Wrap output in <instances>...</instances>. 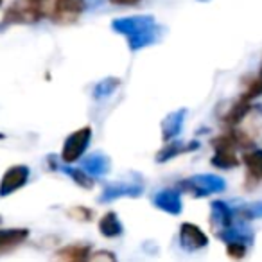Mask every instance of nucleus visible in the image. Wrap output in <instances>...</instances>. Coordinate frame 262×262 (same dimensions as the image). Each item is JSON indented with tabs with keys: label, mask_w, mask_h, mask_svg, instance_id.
I'll use <instances>...</instances> for the list:
<instances>
[{
	"label": "nucleus",
	"mask_w": 262,
	"mask_h": 262,
	"mask_svg": "<svg viewBox=\"0 0 262 262\" xmlns=\"http://www.w3.org/2000/svg\"><path fill=\"white\" fill-rule=\"evenodd\" d=\"M58 169H61L76 185L83 187V189H94V178H92L88 172H84L83 169L70 167V165H63V167H58Z\"/></svg>",
	"instance_id": "4be33fe9"
},
{
	"label": "nucleus",
	"mask_w": 262,
	"mask_h": 262,
	"mask_svg": "<svg viewBox=\"0 0 262 262\" xmlns=\"http://www.w3.org/2000/svg\"><path fill=\"white\" fill-rule=\"evenodd\" d=\"M176 189L180 192L190 194L194 198H207L212 196V194L223 192L226 189V182L221 176L215 174H196L178 182L176 183Z\"/></svg>",
	"instance_id": "39448f33"
},
{
	"label": "nucleus",
	"mask_w": 262,
	"mask_h": 262,
	"mask_svg": "<svg viewBox=\"0 0 262 262\" xmlns=\"http://www.w3.org/2000/svg\"><path fill=\"white\" fill-rule=\"evenodd\" d=\"M144 192V187L140 183H110L104 187L99 201L106 203V201L119 200V198H139Z\"/></svg>",
	"instance_id": "ddd939ff"
},
{
	"label": "nucleus",
	"mask_w": 262,
	"mask_h": 262,
	"mask_svg": "<svg viewBox=\"0 0 262 262\" xmlns=\"http://www.w3.org/2000/svg\"><path fill=\"white\" fill-rule=\"evenodd\" d=\"M153 205L158 208V210L165 212V214H171V215H178L182 214V192L178 189H162L158 190L157 194L153 196Z\"/></svg>",
	"instance_id": "f8f14e48"
},
{
	"label": "nucleus",
	"mask_w": 262,
	"mask_h": 262,
	"mask_svg": "<svg viewBox=\"0 0 262 262\" xmlns=\"http://www.w3.org/2000/svg\"><path fill=\"white\" fill-rule=\"evenodd\" d=\"M27 228H2L0 230V255H6L9 251L16 250L29 239Z\"/></svg>",
	"instance_id": "2eb2a0df"
},
{
	"label": "nucleus",
	"mask_w": 262,
	"mask_h": 262,
	"mask_svg": "<svg viewBox=\"0 0 262 262\" xmlns=\"http://www.w3.org/2000/svg\"><path fill=\"white\" fill-rule=\"evenodd\" d=\"M200 149V142L192 140V142H182V140H169L164 147L157 153V162H167L174 157L185 153H192V151Z\"/></svg>",
	"instance_id": "dca6fc26"
},
{
	"label": "nucleus",
	"mask_w": 262,
	"mask_h": 262,
	"mask_svg": "<svg viewBox=\"0 0 262 262\" xmlns=\"http://www.w3.org/2000/svg\"><path fill=\"white\" fill-rule=\"evenodd\" d=\"M248 250H250V248L244 246V244H226V253H228V257L233 258V260H243V258L246 257Z\"/></svg>",
	"instance_id": "393cba45"
},
{
	"label": "nucleus",
	"mask_w": 262,
	"mask_h": 262,
	"mask_svg": "<svg viewBox=\"0 0 262 262\" xmlns=\"http://www.w3.org/2000/svg\"><path fill=\"white\" fill-rule=\"evenodd\" d=\"M92 137H94V129L90 126H83L79 129L72 131L65 139V142H63L61 155H59L63 164L70 165V164H76L77 160H81L83 155L86 153L88 146H90Z\"/></svg>",
	"instance_id": "0eeeda50"
},
{
	"label": "nucleus",
	"mask_w": 262,
	"mask_h": 262,
	"mask_svg": "<svg viewBox=\"0 0 262 262\" xmlns=\"http://www.w3.org/2000/svg\"><path fill=\"white\" fill-rule=\"evenodd\" d=\"M86 262H119V260H117L115 253H112V251L97 250V251H92Z\"/></svg>",
	"instance_id": "a878e982"
},
{
	"label": "nucleus",
	"mask_w": 262,
	"mask_h": 262,
	"mask_svg": "<svg viewBox=\"0 0 262 262\" xmlns=\"http://www.w3.org/2000/svg\"><path fill=\"white\" fill-rule=\"evenodd\" d=\"M235 219V207H232L230 203H226L223 200H215L210 203V217H208V221H210L214 233L228 228Z\"/></svg>",
	"instance_id": "9b49d317"
},
{
	"label": "nucleus",
	"mask_w": 262,
	"mask_h": 262,
	"mask_svg": "<svg viewBox=\"0 0 262 262\" xmlns=\"http://www.w3.org/2000/svg\"><path fill=\"white\" fill-rule=\"evenodd\" d=\"M183 120H185V110H178V112H172L165 117L162 122V135H164L165 142H169L178 135L183 126Z\"/></svg>",
	"instance_id": "6ab92c4d"
},
{
	"label": "nucleus",
	"mask_w": 262,
	"mask_h": 262,
	"mask_svg": "<svg viewBox=\"0 0 262 262\" xmlns=\"http://www.w3.org/2000/svg\"><path fill=\"white\" fill-rule=\"evenodd\" d=\"M112 29L126 38L129 51H140L153 43H158L164 34V27L153 16H124L112 22Z\"/></svg>",
	"instance_id": "f257e3e1"
},
{
	"label": "nucleus",
	"mask_w": 262,
	"mask_h": 262,
	"mask_svg": "<svg viewBox=\"0 0 262 262\" xmlns=\"http://www.w3.org/2000/svg\"><path fill=\"white\" fill-rule=\"evenodd\" d=\"M178 243L182 250L192 253L208 246V235L194 223H182L178 230Z\"/></svg>",
	"instance_id": "1a4fd4ad"
},
{
	"label": "nucleus",
	"mask_w": 262,
	"mask_h": 262,
	"mask_svg": "<svg viewBox=\"0 0 262 262\" xmlns=\"http://www.w3.org/2000/svg\"><path fill=\"white\" fill-rule=\"evenodd\" d=\"M228 133L235 140L237 149H253L262 140V106H248L241 119L232 127H228Z\"/></svg>",
	"instance_id": "7ed1b4c3"
},
{
	"label": "nucleus",
	"mask_w": 262,
	"mask_h": 262,
	"mask_svg": "<svg viewBox=\"0 0 262 262\" xmlns=\"http://www.w3.org/2000/svg\"><path fill=\"white\" fill-rule=\"evenodd\" d=\"M258 77H260V79H262V67H260V72H258Z\"/></svg>",
	"instance_id": "c85d7f7f"
},
{
	"label": "nucleus",
	"mask_w": 262,
	"mask_h": 262,
	"mask_svg": "<svg viewBox=\"0 0 262 262\" xmlns=\"http://www.w3.org/2000/svg\"><path fill=\"white\" fill-rule=\"evenodd\" d=\"M0 221H2V217H0Z\"/></svg>",
	"instance_id": "2f4dec72"
},
{
	"label": "nucleus",
	"mask_w": 262,
	"mask_h": 262,
	"mask_svg": "<svg viewBox=\"0 0 262 262\" xmlns=\"http://www.w3.org/2000/svg\"><path fill=\"white\" fill-rule=\"evenodd\" d=\"M6 139V135H4V133H0V140H4Z\"/></svg>",
	"instance_id": "cd10ccee"
},
{
	"label": "nucleus",
	"mask_w": 262,
	"mask_h": 262,
	"mask_svg": "<svg viewBox=\"0 0 262 262\" xmlns=\"http://www.w3.org/2000/svg\"><path fill=\"white\" fill-rule=\"evenodd\" d=\"M88 9H92L90 0H52L49 18L56 26H72Z\"/></svg>",
	"instance_id": "20e7f679"
},
{
	"label": "nucleus",
	"mask_w": 262,
	"mask_h": 262,
	"mask_svg": "<svg viewBox=\"0 0 262 262\" xmlns=\"http://www.w3.org/2000/svg\"><path fill=\"white\" fill-rule=\"evenodd\" d=\"M108 2L113 6H120V8H131V6L140 4L142 0H108Z\"/></svg>",
	"instance_id": "bb28decb"
},
{
	"label": "nucleus",
	"mask_w": 262,
	"mask_h": 262,
	"mask_svg": "<svg viewBox=\"0 0 262 262\" xmlns=\"http://www.w3.org/2000/svg\"><path fill=\"white\" fill-rule=\"evenodd\" d=\"M92 253V246L86 243H74L58 250L56 258L59 262H86Z\"/></svg>",
	"instance_id": "f3484780"
},
{
	"label": "nucleus",
	"mask_w": 262,
	"mask_h": 262,
	"mask_svg": "<svg viewBox=\"0 0 262 262\" xmlns=\"http://www.w3.org/2000/svg\"><path fill=\"white\" fill-rule=\"evenodd\" d=\"M120 84V79H117V77H106V79H102L101 83L95 84L94 88V97L97 99H104L108 97V95H112L113 92L119 88Z\"/></svg>",
	"instance_id": "5701e85b"
},
{
	"label": "nucleus",
	"mask_w": 262,
	"mask_h": 262,
	"mask_svg": "<svg viewBox=\"0 0 262 262\" xmlns=\"http://www.w3.org/2000/svg\"><path fill=\"white\" fill-rule=\"evenodd\" d=\"M235 217L246 223L262 219V201H253V203H244L241 207H235Z\"/></svg>",
	"instance_id": "412c9836"
},
{
	"label": "nucleus",
	"mask_w": 262,
	"mask_h": 262,
	"mask_svg": "<svg viewBox=\"0 0 262 262\" xmlns=\"http://www.w3.org/2000/svg\"><path fill=\"white\" fill-rule=\"evenodd\" d=\"M2 4H4V0H0V8H2Z\"/></svg>",
	"instance_id": "c756f323"
},
{
	"label": "nucleus",
	"mask_w": 262,
	"mask_h": 262,
	"mask_svg": "<svg viewBox=\"0 0 262 262\" xmlns=\"http://www.w3.org/2000/svg\"><path fill=\"white\" fill-rule=\"evenodd\" d=\"M31 178V169L29 165L16 164L6 169L4 176L0 180V198H8L20 190L22 187L27 185Z\"/></svg>",
	"instance_id": "6e6552de"
},
{
	"label": "nucleus",
	"mask_w": 262,
	"mask_h": 262,
	"mask_svg": "<svg viewBox=\"0 0 262 262\" xmlns=\"http://www.w3.org/2000/svg\"><path fill=\"white\" fill-rule=\"evenodd\" d=\"M198 2H208V0H198Z\"/></svg>",
	"instance_id": "7c9ffc66"
},
{
	"label": "nucleus",
	"mask_w": 262,
	"mask_h": 262,
	"mask_svg": "<svg viewBox=\"0 0 262 262\" xmlns=\"http://www.w3.org/2000/svg\"><path fill=\"white\" fill-rule=\"evenodd\" d=\"M241 162L246 167V187H253L262 180V149H248Z\"/></svg>",
	"instance_id": "4468645a"
},
{
	"label": "nucleus",
	"mask_w": 262,
	"mask_h": 262,
	"mask_svg": "<svg viewBox=\"0 0 262 262\" xmlns=\"http://www.w3.org/2000/svg\"><path fill=\"white\" fill-rule=\"evenodd\" d=\"M215 237L225 244H244L248 248L253 244V230L248 226L246 221L241 219H235L228 228L215 233Z\"/></svg>",
	"instance_id": "9d476101"
},
{
	"label": "nucleus",
	"mask_w": 262,
	"mask_h": 262,
	"mask_svg": "<svg viewBox=\"0 0 262 262\" xmlns=\"http://www.w3.org/2000/svg\"><path fill=\"white\" fill-rule=\"evenodd\" d=\"M52 0H13L0 20V31L13 26H34L43 18H49Z\"/></svg>",
	"instance_id": "f03ea898"
},
{
	"label": "nucleus",
	"mask_w": 262,
	"mask_h": 262,
	"mask_svg": "<svg viewBox=\"0 0 262 262\" xmlns=\"http://www.w3.org/2000/svg\"><path fill=\"white\" fill-rule=\"evenodd\" d=\"M97 228H99V233L106 239H117L124 233V226H122V221L119 219V215L115 212H106L102 214V217L99 219L97 223Z\"/></svg>",
	"instance_id": "a211bd4d"
},
{
	"label": "nucleus",
	"mask_w": 262,
	"mask_h": 262,
	"mask_svg": "<svg viewBox=\"0 0 262 262\" xmlns=\"http://www.w3.org/2000/svg\"><path fill=\"white\" fill-rule=\"evenodd\" d=\"M81 169H83L84 172H88V174L94 178V176H101V174H104V172H108L110 162H108V158H106L104 155L95 153V155H90L88 158H84L83 167H81Z\"/></svg>",
	"instance_id": "aec40b11"
},
{
	"label": "nucleus",
	"mask_w": 262,
	"mask_h": 262,
	"mask_svg": "<svg viewBox=\"0 0 262 262\" xmlns=\"http://www.w3.org/2000/svg\"><path fill=\"white\" fill-rule=\"evenodd\" d=\"M69 215L76 219V221L86 223V221H92V217H94V212H92L90 208H86V207H74V208H70V210H69Z\"/></svg>",
	"instance_id": "b1692460"
},
{
	"label": "nucleus",
	"mask_w": 262,
	"mask_h": 262,
	"mask_svg": "<svg viewBox=\"0 0 262 262\" xmlns=\"http://www.w3.org/2000/svg\"><path fill=\"white\" fill-rule=\"evenodd\" d=\"M212 147H214V157L210 158L212 167L219 169V171H230L241 165V158L237 155L235 140L232 139L228 131L223 135L215 137L210 140Z\"/></svg>",
	"instance_id": "423d86ee"
}]
</instances>
